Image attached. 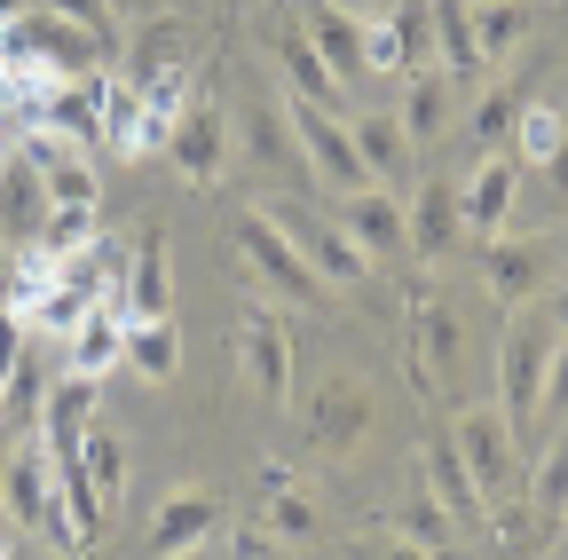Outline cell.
Returning a JSON list of instances; mask_svg holds the SVG:
<instances>
[{"label": "cell", "mask_w": 568, "mask_h": 560, "mask_svg": "<svg viewBox=\"0 0 568 560\" xmlns=\"http://www.w3.org/2000/svg\"><path fill=\"white\" fill-rule=\"evenodd\" d=\"M119 371L166 387V379L182 371V332H174V316H126V364H119Z\"/></svg>", "instance_id": "83f0119b"}, {"label": "cell", "mask_w": 568, "mask_h": 560, "mask_svg": "<svg viewBox=\"0 0 568 560\" xmlns=\"http://www.w3.org/2000/svg\"><path fill=\"white\" fill-rule=\"evenodd\" d=\"M48 9H55V17H71L80 32H95L103 48H119V9H111V0H48Z\"/></svg>", "instance_id": "74e56055"}, {"label": "cell", "mask_w": 568, "mask_h": 560, "mask_svg": "<svg viewBox=\"0 0 568 560\" xmlns=\"http://www.w3.org/2000/svg\"><path fill=\"white\" fill-rule=\"evenodd\" d=\"M395 537H410L418 552H435V560H458V521L443 513V498L426 481H410V498L395 506Z\"/></svg>", "instance_id": "f546056e"}, {"label": "cell", "mask_w": 568, "mask_h": 560, "mask_svg": "<svg viewBox=\"0 0 568 560\" xmlns=\"http://www.w3.org/2000/svg\"><path fill=\"white\" fill-rule=\"evenodd\" d=\"M230 151H237V134H230V103H222V88H197L190 103H182V119H174V143H166V159L190 174V190H213L230 174Z\"/></svg>", "instance_id": "5b68a950"}, {"label": "cell", "mask_w": 568, "mask_h": 560, "mask_svg": "<svg viewBox=\"0 0 568 560\" xmlns=\"http://www.w3.org/2000/svg\"><path fill=\"white\" fill-rule=\"evenodd\" d=\"M9 151H17V134H9V126H0V159H9Z\"/></svg>", "instance_id": "681fc988"}, {"label": "cell", "mask_w": 568, "mask_h": 560, "mask_svg": "<svg viewBox=\"0 0 568 560\" xmlns=\"http://www.w3.org/2000/svg\"><path fill=\"white\" fill-rule=\"evenodd\" d=\"M17 9H24V0H0V24H9V17H17Z\"/></svg>", "instance_id": "f907efd6"}, {"label": "cell", "mask_w": 568, "mask_h": 560, "mask_svg": "<svg viewBox=\"0 0 568 560\" xmlns=\"http://www.w3.org/2000/svg\"><path fill=\"white\" fill-rule=\"evenodd\" d=\"M9 32L48 63L55 80H95L103 63H111V48H103L95 32H80L71 17H55V9H17V17H9Z\"/></svg>", "instance_id": "30bf717a"}, {"label": "cell", "mask_w": 568, "mask_h": 560, "mask_svg": "<svg viewBox=\"0 0 568 560\" xmlns=\"http://www.w3.org/2000/svg\"><path fill=\"white\" fill-rule=\"evenodd\" d=\"M80 466H88V481H95V498H103V506H119V489H126V435H111V427H88V442H80Z\"/></svg>", "instance_id": "e575fe53"}, {"label": "cell", "mask_w": 568, "mask_h": 560, "mask_svg": "<svg viewBox=\"0 0 568 560\" xmlns=\"http://www.w3.org/2000/svg\"><path fill=\"white\" fill-rule=\"evenodd\" d=\"M332 9H347L355 24H372V17H387V9H395V0H332Z\"/></svg>", "instance_id": "ee69618b"}, {"label": "cell", "mask_w": 568, "mask_h": 560, "mask_svg": "<svg viewBox=\"0 0 568 560\" xmlns=\"http://www.w3.org/2000/svg\"><path fill=\"white\" fill-rule=\"evenodd\" d=\"M95 395H103V379H80V371H63V379L48 387V403H40V450H48V458H71V450L88 442Z\"/></svg>", "instance_id": "44dd1931"}, {"label": "cell", "mask_w": 568, "mask_h": 560, "mask_svg": "<svg viewBox=\"0 0 568 560\" xmlns=\"http://www.w3.org/2000/svg\"><path fill=\"white\" fill-rule=\"evenodd\" d=\"M372 72H395V80L410 72V63H403V24H395V9L364 24V80H372Z\"/></svg>", "instance_id": "8d00e7d4"}, {"label": "cell", "mask_w": 568, "mask_h": 560, "mask_svg": "<svg viewBox=\"0 0 568 560\" xmlns=\"http://www.w3.org/2000/svg\"><path fill=\"white\" fill-rule=\"evenodd\" d=\"M552 339H560V324L529 301V308H514V324H506V339H497V410L514 418V435L529 442L537 435V403H545V364H552Z\"/></svg>", "instance_id": "6da1fadb"}, {"label": "cell", "mask_w": 568, "mask_h": 560, "mask_svg": "<svg viewBox=\"0 0 568 560\" xmlns=\"http://www.w3.org/2000/svg\"><path fill=\"white\" fill-rule=\"evenodd\" d=\"M222 560H268V552H261V537H230V552H222Z\"/></svg>", "instance_id": "f6af8a7d"}, {"label": "cell", "mask_w": 568, "mask_h": 560, "mask_svg": "<svg viewBox=\"0 0 568 560\" xmlns=\"http://www.w3.org/2000/svg\"><path fill=\"white\" fill-rule=\"evenodd\" d=\"M0 513H9L17 529H32V537H55V544H63V560H88V552H80V537H71V521H63V506H55V481H48L40 442L0 458Z\"/></svg>", "instance_id": "8992f818"}, {"label": "cell", "mask_w": 568, "mask_h": 560, "mask_svg": "<svg viewBox=\"0 0 568 560\" xmlns=\"http://www.w3.org/2000/svg\"><path fill=\"white\" fill-rule=\"evenodd\" d=\"M119 364H126V308H119V301H95L80 324H71V339H63V371L111 379Z\"/></svg>", "instance_id": "ffe728a7"}, {"label": "cell", "mask_w": 568, "mask_h": 560, "mask_svg": "<svg viewBox=\"0 0 568 560\" xmlns=\"http://www.w3.org/2000/svg\"><path fill=\"white\" fill-rule=\"evenodd\" d=\"M529 513L545 521V529H560V513H568V442H552V450H537V466H529Z\"/></svg>", "instance_id": "836d02e7"}, {"label": "cell", "mask_w": 568, "mask_h": 560, "mask_svg": "<svg viewBox=\"0 0 568 560\" xmlns=\"http://www.w3.org/2000/svg\"><path fill=\"white\" fill-rule=\"evenodd\" d=\"M450 442H458V458H466V474L481 481L489 506L521 489V435H514V418L497 410V403H466L458 427H450Z\"/></svg>", "instance_id": "277c9868"}, {"label": "cell", "mask_w": 568, "mask_h": 560, "mask_svg": "<svg viewBox=\"0 0 568 560\" xmlns=\"http://www.w3.org/2000/svg\"><path fill=\"white\" fill-rule=\"evenodd\" d=\"M514 197H521V159H514V151H481L474 182L458 190V214H466L474 237H497V230H506V214H514Z\"/></svg>", "instance_id": "ac0fdd59"}, {"label": "cell", "mask_w": 568, "mask_h": 560, "mask_svg": "<svg viewBox=\"0 0 568 560\" xmlns=\"http://www.w3.org/2000/svg\"><path fill=\"white\" fill-rule=\"evenodd\" d=\"M40 403H48V371L40 364H17L9 395H0V418H40Z\"/></svg>", "instance_id": "f35d334b"}, {"label": "cell", "mask_w": 568, "mask_h": 560, "mask_svg": "<svg viewBox=\"0 0 568 560\" xmlns=\"http://www.w3.org/2000/svg\"><path fill=\"white\" fill-rule=\"evenodd\" d=\"M418 481L443 498V513H450L458 529H489V498H481V481L466 474V458H458L450 435H435V442L418 450Z\"/></svg>", "instance_id": "e0dca14e"}, {"label": "cell", "mask_w": 568, "mask_h": 560, "mask_svg": "<svg viewBox=\"0 0 568 560\" xmlns=\"http://www.w3.org/2000/svg\"><path fill=\"white\" fill-rule=\"evenodd\" d=\"M339 230H347L355 245H364V261H372V268H403V261H410V222H403V197H395V190H379V182L347 190Z\"/></svg>", "instance_id": "8fae6325"}, {"label": "cell", "mask_w": 568, "mask_h": 560, "mask_svg": "<svg viewBox=\"0 0 568 560\" xmlns=\"http://www.w3.org/2000/svg\"><path fill=\"white\" fill-rule=\"evenodd\" d=\"M560 143H568V111H560L552 95H529V103H521V119H514V143H506V151H514V159H521V174H529V166H552V159H560Z\"/></svg>", "instance_id": "4dcf8cb0"}, {"label": "cell", "mask_w": 568, "mask_h": 560, "mask_svg": "<svg viewBox=\"0 0 568 560\" xmlns=\"http://www.w3.org/2000/svg\"><path fill=\"white\" fill-rule=\"evenodd\" d=\"M521 103H529V80H514V88H489V95L474 103V143H481V151H506V143H514V119H521Z\"/></svg>", "instance_id": "d590c367"}, {"label": "cell", "mask_w": 568, "mask_h": 560, "mask_svg": "<svg viewBox=\"0 0 568 560\" xmlns=\"http://www.w3.org/2000/svg\"><path fill=\"white\" fill-rule=\"evenodd\" d=\"M0 560H17V521L0 513Z\"/></svg>", "instance_id": "7dc6e473"}, {"label": "cell", "mask_w": 568, "mask_h": 560, "mask_svg": "<svg viewBox=\"0 0 568 560\" xmlns=\"http://www.w3.org/2000/svg\"><path fill=\"white\" fill-rule=\"evenodd\" d=\"M458 356H466V332H458L450 301H426V293H410V332H403L410 387H418V395H443V379L458 371Z\"/></svg>", "instance_id": "ba28073f"}, {"label": "cell", "mask_w": 568, "mask_h": 560, "mask_svg": "<svg viewBox=\"0 0 568 560\" xmlns=\"http://www.w3.org/2000/svg\"><path fill=\"white\" fill-rule=\"evenodd\" d=\"M560 529H568V513H560Z\"/></svg>", "instance_id": "db71d44e"}, {"label": "cell", "mask_w": 568, "mask_h": 560, "mask_svg": "<svg viewBox=\"0 0 568 560\" xmlns=\"http://www.w3.org/2000/svg\"><path fill=\"white\" fill-rule=\"evenodd\" d=\"M230 347H237V379H245L268 410L293 403V324H284L268 301H245V308H237Z\"/></svg>", "instance_id": "3957f363"}, {"label": "cell", "mask_w": 568, "mask_h": 560, "mask_svg": "<svg viewBox=\"0 0 568 560\" xmlns=\"http://www.w3.org/2000/svg\"><path fill=\"white\" fill-rule=\"evenodd\" d=\"M17 143L32 151V166H40V182H48V205H88V214H103V174H95V159H88L80 143H55L48 126L17 134Z\"/></svg>", "instance_id": "9a60e30c"}, {"label": "cell", "mask_w": 568, "mask_h": 560, "mask_svg": "<svg viewBox=\"0 0 568 560\" xmlns=\"http://www.w3.org/2000/svg\"><path fill=\"white\" fill-rule=\"evenodd\" d=\"M481 285H489L497 308H529V301L552 285V245H545V237H506V230H497V237L481 245Z\"/></svg>", "instance_id": "7c38bea8"}, {"label": "cell", "mask_w": 568, "mask_h": 560, "mask_svg": "<svg viewBox=\"0 0 568 560\" xmlns=\"http://www.w3.org/2000/svg\"><path fill=\"white\" fill-rule=\"evenodd\" d=\"M213 529H222V498H213V489H166L159 513H151V552H159V560H182V552H197Z\"/></svg>", "instance_id": "d6986e66"}, {"label": "cell", "mask_w": 568, "mask_h": 560, "mask_svg": "<svg viewBox=\"0 0 568 560\" xmlns=\"http://www.w3.org/2000/svg\"><path fill=\"white\" fill-rule=\"evenodd\" d=\"M182 560H205V552H182Z\"/></svg>", "instance_id": "f5cc1de1"}, {"label": "cell", "mask_w": 568, "mask_h": 560, "mask_svg": "<svg viewBox=\"0 0 568 560\" xmlns=\"http://www.w3.org/2000/svg\"><path fill=\"white\" fill-rule=\"evenodd\" d=\"M95 237H103V214H88V205H48V222H40L32 253H48V261H71V253H88Z\"/></svg>", "instance_id": "d6a6232c"}, {"label": "cell", "mask_w": 568, "mask_h": 560, "mask_svg": "<svg viewBox=\"0 0 568 560\" xmlns=\"http://www.w3.org/2000/svg\"><path fill=\"white\" fill-rule=\"evenodd\" d=\"M17 364H24V316H17V308H0V395H9Z\"/></svg>", "instance_id": "b9f144b4"}, {"label": "cell", "mask_w": 568, "mask_h": 560, "mask_svg": "<svg viewBox=\"0 0 568 560\" xmlns=\"http://www.w3.org/2000/svg\"><path fill=\"white\" fill-rule=\"evenodd\" d=\"M545 174H552V182H560V197H568V143H560V159H552Z\"/></svg>", "instance_id": "c3c4849f"}, {"label": "cell", "mask_w": 568, "mask_h": 560, "mask_svg": "<svg viewBox=\"0 0 568 560\" xmlns=\"http://www.w3.org/2000/svg\"><path fill=\"white\" fill-rule=\"evenodd\" d=\"M537 418H568V332L552 339V364H545V403Z\"/></svg>", "instance_id": "ab89813d"}, {"label": "cell", "mask_w": 568, "mask_h": 560, "mask_svg": "<svg viewBox=\"0 0 568 560\" xmlns=\"http://www.w3.org/2000/svg\"><path fill=\"white\" fill-rule=\"evenodd\" d=\"M111 9H134V0H111Z\"/></svg>", "instance_id": "816d5d0a"}, {"label": "cell", "mask_w": 568, "mask_h": 560, "mask_svg": "<svg viewBox=\"0 0 568 560\" xmlns=\"http://www.w3.org/2000/svg\"><path fill=\"white\" fill-rule=\"evenodd\" d=\"M301 32L316 40V55L332 63V80H339V88L364 80V24H355L347 9H332V0H301Z\"/></svg>", "instance_id": "4316f807"}, {"label": "cell", "mask_w": 568, "mask_h": 560, "mask_svg": "<svg viewBox=\"0 0 568 560\" xmlns=\"http://www.w3.org/2000/svg\"><path fill=\"white\" fill-rule=\"evenodd\" d=\"M230 253H237V268L253 276V285H261L268 301H284V308H308V301L324 293V276H316V268L301 261V245H293V237L276 230V214H268V205L237 222Z\"/></svg>", "instance_id": "7a4b0ae2"}, {"label": "cell", "mask_w": 568, "mask_h": 560, "mask_svg": "<svg viewBox=\"0 0 568 560\" xmlns=\"http://www.w3.org/2000/svg\"><path fill=\"white\" fill-rule=\"evenodd\" d=\"M284 119H293V143H301V166L316 182H332L339 197L347 190H364V159H355V134H347V111H324V103H301V95H284Z\"/></svg>", "instance_id": "52a82bcc"}, {"label": "cell", "mask_w": 568, "mask_h": 560, "mask_svg": "<svg viewBox=\"0 0 568 560\" xmlns=\"http://www.w3.org/2000/svg\"><path fill=\"white\" fill-rule=\"evenodd\" d=\"M245 143H253V159L276 166V174H308V166H301V143H293V119H284V95H261V103H253V134H245Z\"/></svg>", "instance_id": "1f68e13d"}, {"label": "cell", "mask_w": 568, "mask_h": 560, "mask_svg": "<svg viewBox=\"0 0 568 560\" xmlns=\"http://www.w3.org/2000/svg\"><path fill=\"white\" fill-rule=\"evenodd\" d=\"M537 308H545V316H552V324L568 332V276H552V285H545V301H537Z\"/></svg>", "instance_id": "7bdbcfd3"}, {"label": "cell", "mask_w": 568, "mask_h": 560, "mask_svg": "<svg viewBox=\"0 0 568 560\" xmlns=\"http://www.w3.org/2000/svg\"><path fill=\"white\" fill-rule=\"evenodd\" d=\"M560 245H568V237H560Z\"/></svg>", "instance_id": "11a10c76"}, {"label": "cell", "mask_w": 568, "mask_h": 560, "mask_svg": "<svg viewBox=\"0 0 568 560\" xmlns=\"http://www.w3.org/2000/svg\"><path fill=\"white\" fill-rule=\"evenodd\" d=\"M17 253H24V245H9V237H0V293H9V268H17Z\"/></svg>", "instance_id": "bcb514c9"}, {"label": "cell", "mask_w": 568, "mask_h": 560, "mask_svg": "<svg viewBox=\"0 0 568 560\" xmlns=\"http://www.w3.org/2000/svg\"><path fill=\"white\" fill-rule=\"evenodd\" d=\"M466 24H474V55L481 72H497V63H514L537 32V9L529 0H466Z\"/></svg>", "instance_id": "d4e9b609"}, {"label": "cell", "mask_w": 568, "mask_h": 560, "mask_svg": "<svg viewBox=\"0 0 568 560\" xmlns=\"http://www.w3.org/2000/svg\"><path fill=\"white\" fill-rule=\"evenodd\" d=\"M119 308L126 316H174V268H166V230H142L134 261L119 276Z\"/></svg>", "instance_id": "cb8c5ba5"}, {"label": "cell", "mask_w": 568, "mask_h": 560, "mask_svg": "<svg viewBox=\"0 0 568 560\" xmlns=\"http://www.w3.org/2000/svg\"><path fill=\"white\" fill-rule=\"evenodd\" d=\"M395 119H403V134H410V151H435L443 134L458 126V80H450V72H410Z\"/></svg>", "instance_id": "603a6c76"}, {"label": "cell", "mask_w": 568, "mask_h": 560, "mask_svg": "<svg viewBox=\"0 0 568 560\" xmlns=\"http://www.w3.org/2000/svg\"><path fill=\"white\" fill-rule=\"evenodd\" d=\"M403 222H410V261H450V245L466 237L458 190H450L443 174H410V190H403Z\"/></svg>", "instance_id": "5bb4252c"}, {"label": "cell", "mask_w": 568, "mask_h": 560, "mask_svg": "<svg viewBox=\"0 0 568 560\" xmlns=\"http://www.w3.org/2000/svg\"><path fill=\"white\" fill-rule=\"evenodd\" d=\"M268 55H276V72H284V88H293L301 103H324V111H339V80H332V63L316 55V40L301 32V24H276L268 32Z\"/></svg>", "instance_id": "484cf974"}, {"label": "cell", "mask_w": 568, "mask_h": 560, "mask_svg": "<svg viewBox=\"0 0 568 560\" xmlns=\"http://www.w3.org/2000/svg\"><path fill=\"white\" fill-rule=\"evenodd\" d=\"M347 134H355V159H364V174L379 182V190H410V134H403V119L395 111H347Z\"/></svg>", "instance_id": "2e32d148"}, {"label": "cell", "mask_w": 568, "mask_h": 560, "mask_svg": "<svg viewBox=\"0 0 568 560\" xmlns=\"http://www.w3.org/2000/svg\"><path fill=\"white\" fill-rule=\"evenodd\" d=\"M347 560H435V552H418L410 537H395V529H387V537H355V544H347Z\"/></svg>", "instance_id": "60d3db41"}, {"label": "cell", "mask_w": 568, "mask_h": 560, "mask_svg": "<svg viewBox=\"0 0 568 560\" xmlns=\"http://www.w3.org/2000/svg\"><path fill=\"white\" fill-rule=\"evenodd\" d=\"M268 214H276V230L284 237H293L301 245V261L324 276V285H339V293H355V285H364V276H372V261H364V245H355L339 222H316V214H293V205H268Z\"/></svg>", "instance_id": "4fadbf2b"}, {"label": "cell", "mask_w": 568, "mask_h": 560, "mask_svg": "<svg viewBox=\"0 0 568 560\" xmlns=\"http://www.w3.org/2000/svg\"><path fill=\"white\" fill-rule=\"evenodd\" d=\"M40 222H48V182H40L32 151L17 143L9 159H0V237H9V245H32Z\"/></svg>", "instance_id": "7402d4cb"}, {"label": "cell", "mask_w": 568, "mask_h": 560, "mask_svg": "<svg viewBox=\"0 0 568 560\" xmlns=\"http://www.w3.org/2000/svg\"><path fill=\"white\" fill-rule=\"evenodd\" d=\"M372 435H379V403H372V387L324 379V387H316V410H308V450H316V458H355Z\"/></svg>", "instance_id": "9c48e42d"}, {"label": "cell", "mask_w": 568, "mask_h": 560, "mask_svg": "<svg viewBox=\"0 0 568 560\" xmlns=\"http://www.w3.org/2000/svg\"><path fill=\"white\" fill-rule=\"evenodd\" d=\"M261 489H268V498H261V529L284 537V544H308V537H316V498L293 481V466H268Z\"/></svg>", "instance_id": "f1b7e54d"}]
</instances>
